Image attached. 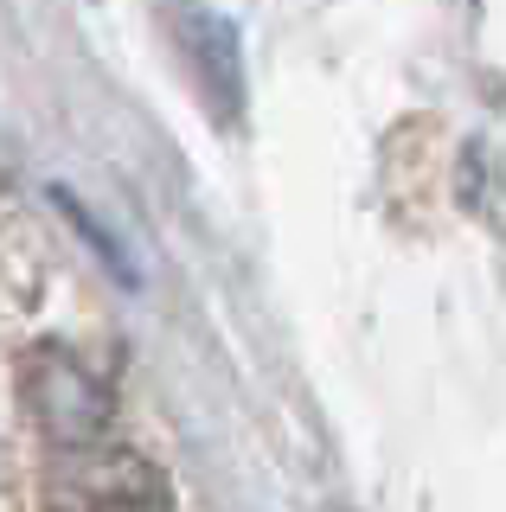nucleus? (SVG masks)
Listing matches in <instances>:
<instances>
[{
	"label": "nucleus",
	"mask_w": 506,
	"mask_h": 512,
	"mask_svg": "<svg viewBox=\"0 0 506 512\" xmlns=\"http://www.w3.org/2000/svg\"><path fill=\"white\" fill-rule=\"evenodd\" d=\"M45 512H173V487L141 448L97 436L45 455Z\"/></svg>",
	"instance_id": "f257e3e1"
},
{
	"label": "nucleus",
	"mask_w": 506,
	"mask_h": 512,
	"mask_svg": "<svg viewBox=\"0 0 506 512\" xmlns=\"http://www.w3.org/2000/svg\"><path fill=\"white\" fill-rule=\"evenodd\" d=\"M20 397H26V416H33V429L45 436V448L97 442V436H109V416H116L97 372L77 365L65 346H39L20 365Z\"/></svg>",
	"instance_id": "f03ea898"
},
{
	"label": "nucleus",
	"mask_w": 506,
	"mask_h": 512,
	"mask_svg": "<svg viewBox=\"0 0 506 512\" xmlns=\"http://www.w3.org/2000/svg\"><path fill=\"white\" fill-rule=\"evenodd\" d=\"M167 20H173V39H180V58L193 71L199 96L212 103V116L237 122L244 116V52H237L231 20L199 7V0H167Z\"/></svg>",
	"instance_id": "7ed1b4c3"
},
{
	"label": "nucleus",
	"mask_w": 506,
	"mask_h": 512,
	"mask_svg": "<svg viewBox=\"0 0 506 512\" xmlns=\"http://www.w3.org/2000/svg\"><path fill=\"white\" fill-rule=\"evenodd\" d=\"M327 512H353V506H327Z\"/></svg>",
	"instance_id": "20e7f679"
}]
</instances>
